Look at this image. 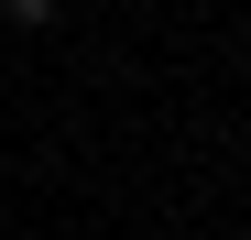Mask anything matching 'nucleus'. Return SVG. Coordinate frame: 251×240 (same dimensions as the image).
<instances>
[{
  "mask_svg": "<svg viewBox=\"0 0 251 240\" xmlns=\"http://www.w3.org/2000/svg\"><path fill=\"white\" fill-rule=\"evenodd\" d=\"M0 22H55V0H0Z\"/></svg>",
  "mask_w": 251,
  "mask_h": 240,
  "instance_id": "obj_1",
  "label": "nucleus"
}]
</instances>
